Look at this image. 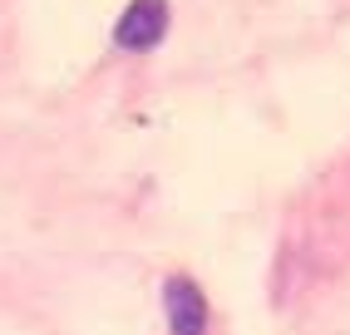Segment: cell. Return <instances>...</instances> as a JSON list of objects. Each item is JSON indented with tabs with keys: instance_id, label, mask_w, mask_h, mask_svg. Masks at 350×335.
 <instances>
[{
	"instance_id": "cell-1",
	"label": "cell",
	"mask_w": 350,
	"mask_h": 335,
	"mask_svg": "<svg viewBox=\"0 0 350 335\" xmlns=\"http://www.w3.org/2000/svg\"><path fill=\"white\" fill-rule=\"evenodd\" d=\"M168 30V0H133L113 25V44L119 50H153Z\"/></svg>"
},
{
	"instance_id": "cell-2",
	"label": "cell",
	"mask_w": 350,
	"mask_h": 335,
	"mask_svg": "<svg viewBox=\"0 0 350 335\" xmlns=\"http://www.w3.org/2000/svg\"><path fill=\"white\" fill-rule=\"evenodd\" d=\"M163 306H168V330L173 335H202L207 330V301L188 276H173L168 291H163Z\"/></svg>"
}]
</instances>
